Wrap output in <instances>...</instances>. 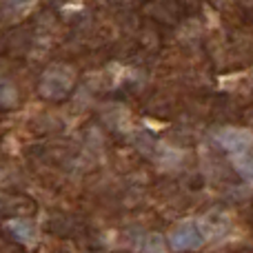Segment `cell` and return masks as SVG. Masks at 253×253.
<instances>
[{
  "instance_id": "2",
  "label": "cell",
  "mask_w": 253,
  "mask_h": 253,
  "mask_svg": "<svg viewBox=\"0 0 253 253\" xmlns=\"http://www.w3.org/2000/svg\"><path fill=\"white\" fill-rule=\"evenodd\" d=\"M205 242V236H202V229L198 227L196 222H182L171 231L169 236V245L171 249L175 251H191L202 247Z\"/></svg>"
},
{
  "instance_id": "7",
  "label": "cell",
  "mask_w": 253,
  "mask_h": 253,
  "mask_svg": "<svg viewBox=\"0 0 253 253\" xmlns=\"http://www.w3.org/2000/svg\"><path fill=\"white\" fill-rule=\"evenodd\" d=\"M147 251H149V253H165V247H162V238H160V236H151V238H149Z\"/></svg>"
},
{
  "instance_id": "3",
  "label": "cell",
  "mask_w": 253,
  "mask_h": 253,
  "mask_svg": "<svg viewBox=\"0 0 253 253\" xmlns=\"http://www.w3.org/2000/svg\"><path fill=\"white\" fill-rule=\"evenodd\" d=\"M218 142L222 144L224 151L233 153V156H240V153H247L253 144V133L249 129H238V126H231V129H224L218 133Z\"/></svg>"
},
{
  "instance_id": "1",
  "label": "cell",
  "mask_w": 253,
  "mask_h": 253,
  "mask_svg": "<svg viewBox=\"0 0 253 253\" xmlns=\"http://www.w3.org/2000/svg\"><path fill=\"white\" fill-rule=\"evenodd\" d=\"M74 87V74L65 67H53L42 76L40 83V93L53 100H60L65 93H69V89Z\"/></svg>"
},
{
  "instance_id": "4",
  "label": "cell",
  "mask_w": 253,
  "mask_h": 253,
  "mask_svg": "<svg viewBox=\"0 0 253 253\" xmlns=\"http://www.w3.org/2000/svg\"><path fill=\"white\" fill-rule=\"evenodd\" d=\"M7 229L18 242L22 245H34L36 238H38V231H36V224L31 220H25V218H16V220H9L7 222Z\"/></svg>"
},
{
  "instance_id": "5",
  "label": "cell",
  "mask_w": 253,
  "mask_h": 253,
  "mask_svg": "<svg viewBox=\"0 0 253 253\" xmlns=\"http://www.w3.org/2000/svg\"><path fill=\"white\" fill-rule=\"evenodd\" d=\"M233 165H236L238 173L242 175L245 180H249V182H253V153H240V156L233 158Z\"/></svg>"
},
{
  "instance_id": "6",
  "label": "cell",
  "mask_w": 253,
  "mask_h": 253,
  "mask_svg": "<svg viewBox=\"0 0 253 253\" xmlns=\"http://www.w3.org/2000/svg\"><path fill=\"white\" fill-rule=\"evenodd\" d=\"M16 100H18L16 87L11 83H7V80H0V105L11 107V105H16Z\"/></svg>"
}]
</instances>
